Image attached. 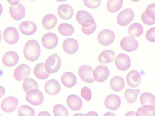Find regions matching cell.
<instances>
[{
	"instance_id": "34",
	"label": "cell",
	"mask_w": 155,
	"mask_h": 116,
	"mask_svg": "<svg viewBox=\"0 0 155 116\" xmlns=\"http://www.w3.org/2000/svg\"><path fill=\"white\" fill-rule=\"evenodd\" d=\"M140 101L142 105L150 104L155 107V96L150 92H145L141 94Z\"/></svg>"
},
{
	"instance_id": "49",
	"label": "cell",
	"mask_w": 155,
	"mask_h": 116,
	"mask_svg": "<svg viewBox=\"0 0 155 116\" xmlns=\"http://www.w3.org/2000/svg\"><path fill=\"white\" fill-rule=\"evenodd\" d=\"M130 0L133 2H138L140 1V0Z\"/></svg>"
},
{
	"instance_id": "47",
	"label": "cell",
	"mask_w": 155,
	"mask_h": 116,
	"mask_svg": "<svg viewBox=\"0 0 155 116\" xmlns=\"http://www.w3.org/2000/svg\"><path fill=\"white\" fill-rule=\"evenodd\" d=\"M131 114H132L133 115H136V113L135 111H130L127 112L125 115H129L130 114L131 115Z\"/></svg>"
},
{
	"instance_id": "15",
	"label": "cell",
	"mask_w": 155,
	"mask_h": 116,
	"mask_svg": "<svg viewBox=\"0 0 155 116\" xmlns=\"http://www.w3.org/2000/svg\"><path fill=\"white\" fill-rule=\"evenodd\" d=\"M26 9L21 3L15 5H11L9 12L11 17L14 20H20L24 18L26 15Z\"/></svg>"
},
{
	"instance_id": "26",
	"label": "cell",
	"mask_w": 155,
	"mask_h": 116,
	"mask_svg": "<svg viewBox=\"0 0 155 116\" xmlns=\"http://www.w3.org/2000/svg\"><path fill=\"white\" fill-rule=\"evenodd\" d=\"M125 85V82L123 78L119 76L113 77L110 82L111 89L116 92L122 91L124 88Z\"/></svg>"
},
{
	"instance_id": "30",
	"label": "cell",
	"mask_w": 155,
	"mask_h": 116,
	"mask_svg": "<svg viewBox=\"0 0 155 116\" xmlns=\"http://www.w3.org/2000/svg\"><path fill=\"white\" fill-rule=\"evenodd\" d=\"M143 31L142 25L138 23H134L130 25L128 28V33L130 36L135 37L140 36Z\"/></svg>"
},
{
	"instance_id": "31",
	"label": "cell",
	"mask_w": 155,
	"mask_h": 116,
	"mask_svg": "<svg viewBox=\"0 0 155 116\" xmlns=\"http://www.w3.org/2000/svg\"><path fill=\"white\" fill-rule=\"evenodd\" d=\"M123 0H108L106 7L107 10L111 13L117 12L121 8Z\"/></svg>"
},
{
	"instance_id": "14",
	"label": "cell",
	"mask_w": 155,
	"mask_h": 116,
	"mask_svg": "<svg viewBox=\"0 0 155 116\" xmlns=\"http://www.w3.org/2000/svg\"><path fill=\"white\" fill-rule=\"evenodd\" d=\"M31 70L29 65L25 64H21L15 69L13 73L14 78L18 81H23L28 76Z\"/></svg>"
},
{
	"instance_id": "41",
	"label": "cell",
	"mask_w": 155,
	"mask_h": 116,
	"mask_svg": "<svg viewBox=\"0 0 155 116\" xmlns=\"http://www.w3.org/2000/svg\"><path fill=\"white\" fill-rule=\"evenodd\" d=\"M145 37L148 41L155 42V27L151 28L147 31Z\"/></svg>"
},
{
	"instance_id": "29",
	"label": "cell",
	"mask_w": 155,
	"mask_h": 116,
	"mask_svg": "<svg viewBox=\"0 0 155 116\" xmlns=\"http://www.w3.org/2000/svg\"><path fill=\"white\" fill-rule=\"evenodd\" d=\"M44 64V63H38L35 65L34 69V75L37 78L41 80L46 79L50 75V73L45 70Z\"/></svg>"
},
{
	"instance_id": "22",
	"label": "cell",
	"mask_w": 155,
	"mask_h": 116,
	"mask_svg": "<svg viewBox=\"0 0 155 116\" xmlns=\"http://www.w3.org/2000/svg\"><path fill=\"white\" fill-rule=\"evenodd\" d=\"M21 32L23 34L29 36L34 34L36 31L37 26L35 24L30 21L21 22L19 27Z\"/></svg>"
},
{
	"instance_id": "13",
	"label": "cell",
	"mask_w": 155,
	"mask_h": 116,
	"mask_svg": "<svg viewBox=\"0 0 155 116\" xmlns=\"http://www.w3.org/2000/svg\"><path fill=\"white\" fill-rule=\"evenodd\" d=\"M122 48L127 52L135 51L138 47V41L133 37H126L123 38L120 41Z\"/></svg>"
},
{
	"instance_id": "21",
	"label": "cell",
	"mask_w": 155,
	"mask_h": 116,
	"mask_svg": "<svg viewBox=\"0 0 155 116\" xmlns=\"http://www.w3.org/2000/svg\"><path fill=\"white\" fill-rule=\"evenodd\" d=\"M45 90L48 94L54 95L59 93L61 91V86L59 82L55 79L47 81L45 84Z\"/></svg>"
},
{
	"instance_id": "25",
	"label": "cell",
	"mask_w": 155,
	"mask_h": 116,
	"mask_svg": "<svg viewBox=\"0 0 155 116\" xmlns=\"http://www.w3.org/2000/svg\"><path fill=\"white\" fill-rule=\"evenodd\" d=\"M58 19L54 14H48L43 18L42 24L44 27L47 30H51L54 28L57 24Z\"/></svg>"
},
{
	"instance_id": "48",
	"label": "cell",
	"mask_w": 155,
	"mask_h": 116,
	"mask_svg": "<svg viewBox=\"0 0 155 116\" xmlns=\"http://www.w3.org/2000/svg\"><path fill=\"white\" fill-rule=\"evenodd\" d=\"M55 1L59 2H65L68 0H55Z\"/></svg>"
},
{
	"instance_id": "16",
	"label": "cell",
	"mask_w": 155,
	"mask_h": 116,
	"mask_svg": "<svg viewBox=\"0 0 155 116\" xmlns=\"http://www.w3.org/2000/svg\"><path fill=\"white\" fill-rule=\"evenodd\" d=\"M121 104V100L120 96L114 94L108 95L105 98L104 105L108 109L116 110L120 107Z\"/></svg>"
},
{
	"instance_id": "23",
	"label": "cell",
	"mask_w": 155,
	"mask_h": 116,
	"mask_svg": "<svg viewBox=\"0 0 155 116\" xmlns=\"http://www.w3.org/2000/svg\"><path fill=\"white\" fill-rule=\"evenodd\" d=\"M126 81L130 87L132 88L137 87L140 83L141 75L137 70H132L127 74L126 77Z\"/></svg>"
},
{
	"instance_id": "3",
	"label": "cell",
	"mask_w": 155,
	"mask_h": 116,
	"mask_svg": "<svg viewBox=\"0 0 155 116\" xmlns=\"http://www.w3.org/2000/svg\"><path fill=\"white\" fill-rule=\"evenodd\" d=\"M25 98L27 102L34 106L41 105L44 99L42 92L36 88L31 89L27 92Z\"/></svg>"
},
{
	"instance_id": "9",
	"label": "cell",
	"mask_w": 155,
	"mask_h": 116,
	"mask_svg": "<svg viewBox=\"0 0 155 116\" xmlns=\"http://www.w3.org/2000/svg\"><path fill=\"white\" fill-rule=\"evenodd\" d=\"M94 80L98 82H102L106 80L110 75V71L105 65H100L97 66L93 71Z\"/></svg>"
},
{
	"instance_id": "35",
	"label": "cell",
	"mask_w": 155,
	"mask_h": 116,
	"mask_svg": "<svg viewBox=\"0 0 155 116\" xmlns=\"http://www.w3.org/2000/svg\"><path fill=\"white\" fill-rule=\"evenodd\" d=\"M22 88L24 91L25 93L29 90L34 88H38V84L37 81L33 78H28L24 81Z\"/></svg>"
},
{
	"instance_id": "32",
	"label": "cell",
	"mask_w": 155,
	"mask_h": 116,
	"mask_svg": "<svg viewBox=\"0 0 155 116\" xmlns=\"http://www.w3.org/2000/svg\"><path fill=\"white\" fill-rule=\"evenodd\" d=\"M140 92V90L139 89H133L128 88L125 91L124 96L129 103L132 104L136 102Z\"/></svg>"
},
{
	"instance_id": "8",
	"label": "cell",
	"mask_w": 155,
	"mask_h": 116,
	"mask_svg": "<svg viewBox=\"0 0 155 116\" xmlns=\"http://www.w3.org/2000/svg\"><path fill=\"white\" fill-rule=\"evenodd\" d=\"M115 39V34L109 29L102 30L98 34L97 39L99 43L104 46H107L112 44Z\"/></svg>"
},
{
	"instance_id": "5",
	"label": "cell",
	"mask_w": 155,
	"mask_h": 116,
	"mask_svg": "<svg viewBox=\"0 0 155 116\" xmlns=\"http://www.w3.org/2000/svg\"><path fill=\"white\" fill-rule=\"evenodd\" d=\"M19 104L18 98L14 96H10L5 98L1 104V108L5 113H11L17 109Z\"/></svg>"
},
{
	"instance_id": "38",
	"label": "cell",
	"mask_w": 155,
	"mask_h": 116,
	"mask_svg": "<svg viewBox=\"0 0 155 116\" xmlns=\"http://www.w3.org/2000/svg\"><path fill=\"white\" fill-rule=\"evenodd\" d=\"M144 12L146 16L149 19L155 21V3L149 5Z\"/></svg>"
},
{
	"instance_id": "11",
	"label": "cell",
	"mask_w": 155,
	"mask_h": 116,
	"mask_svg": "<svg viewBox=\"0 0 155 116\" xmlns=\"http://www.w3.org/2000/svg\"><path fill=\"white\" fill-rule=\"evenodd\" d=\"M93 68L90 66L84 65L81 66L78 70V75L82 80L88 83L94 82L93 76Z\"/></svg>"
},
{
	"instance_id": "19",
	"label": "cell",
	"mask_w": 155,
	"mask_h": 116,
	"mask_svg": "<svg viewBox=\"0 0 155 116\" xmlns=\"http://www.w3.org/2000/svg\"><path fill=\"white\" fill-rule=\"evenodd\" d=\"M67 104L69 108L73 111H78L81 109L83 102L78 95L72 94L69 95L66 99Z\"/></svg>"
},
{
	"instance_id": "43",
	"label": "cell",
	"mask_w": 155,
	"mask_h": 116,
	"mask_svg": "<svg viewBox=\"0 0 155 116\" xmlns=\"http://www.w3.org/2000/svg\"><path fill=\"white\" fill-rule=\"evenodd\" d=\"M141 19L143 23L147 25L150 26L155 24V21L149 19L146 16L144 11L141 14Z\"/></svg>"
},
{
	"instance_id": "46",
	"label": "cell",
	"mask_w": 155,
	"mask_h": 116,
	"mask_svg": "<svg viewBox=\"0 0 155 116\" xmlns=\"http://www.w3.org/2000/svg\"><path fill=\"white\" fill-rule=\"evenodd\" d=\"M85 115L86 116H94V115H96V116H98V115L97 114V113H96L94 111H91L88 113H87V114H86Z\"/></svg>"
},
{
	"instance_id": "17",
	"label": "cell",
	"mask_w": 155,
	"mask_h": 116,
	"mask_svg": "<svg viewBox=\"0 0 155 116\" xmlns=\"http://www.w3.org/2000/svg\"><path fill=\"white\" fill-rule=\"evenodd\" d=\"M19 60V57L17 53L13 51H9L3 55L2 61L4 64L8 67L15 66Z\"/></svg>"
},
{
	"instance_id": "18",
	"label": "cell",
	"mask_w": 155,
	"mask_h": 116,
	"mask_svg": "<svg viewBox=\"0 0 155 116\" xmlns=\"http://www.w3.org/2000/svg\"><path fill=\"white\" fill-rule=\"evenodd\" d=\"M79 44L77 41L72 38H68L63 42V49L64 51L69 54H73L78 50Z\"/></svg>"
},
{
	"instance_id": "24",
	"label": "cell",
	"mask_w": 155,
	"mask_h": 116,
	"mask_svg": "<svg viewBox=\"0 0 155 116\" xmlns=\"http://www.w3.org/2000/svg\"><path fill=\"white\" fill-rule=\"evenodd\" d=\"M61 81L63 85L68 88H72L77 83V79L72 72H67L63 73L61 77Z\"/></svg>"
},
{
	"instance_id": "42",
	"label": "cell",
	"mask_w": 155,
	"mask_h": 116,
	"mask_svg": "<svg viewBox=\"0 0 155 116\" xmlns=\"http://www.w3.org/2000/svg\"><path fill=\"white\" fill-rule=\"evenodd\" d=\"M97 24L95 22L94 25L89 27H82L81 30L83 33L86 35H89L93 33L96 30Z\"/></svg>"
},
{
	"instance_id": "40",
	"label": "cell",
	"mask_w": 155,
	"mask_h": 116,
	"mask_svg": "<svg viewBox=\"0 0 155 116\" xmlns=\"http://www.w3.org/2000/svg\"><path fill=\"white\" fill-rule=\"evenodd\" d=\"M81 97L87 101H90L92 97V92L91 89L87 86L83 87L81 92Z\"/></svg>"
},
{
	"instance_id": "45",
	"label": "cell",
	"mask_w": 155,
	"mask_h": 116,
	"mask_svg": "<svg viewBox=\"0 0 155 116\" xmlns=\"http://www.w3.org/2000/svg\"><path fill=\"white\" fill-rule=\"evenodd\" d=\"M38 116H51V115L46 111H42L39 113Z\"/></svg>"
},
{
	"instance_id": "33",
	"label": "cell",
	"mask_w": 155,
	"mask_h": 116,
	"mask_svg": "<svg viewBox=\"0 0 155 116\" xmlns=\"http://www.w3.org/2000/svg\"><path fill=\"white\" fill-rule=\"evenodd\" d=\"M58 31L59 33L63 36H69L74 33V29L71 24L63 23L59 25Z\"/></svg>"
},
{
	"instance_id": "10",
	"label": "cell",
	"mask_w": 155,
	"mask_h": 116,
	"mask_svg": "<svg viewBox=\"0 0 155 116\" xmlns=\"http://www.w3.org/2000/svg\"><path fill=\"white\" fill-rule=\"evenodd\" d=\"M41 42L45 48L47 49H52L57 45L58 40L55 34L52 32H48L43 35Z\"/></svg>"
},
{
	"instance_id": "2",
	"label": "cell",
	"mask_w": 155,
	"mask_h": 116,
	"mask_svg": "<svg viewBox=\"0 0 155 116\" xmlns=\"http://www.w3.org/2000/svg\"><path fill=\"white\" fill-rule=\"evenodd\" d=\"M61 63V60L59 56L56 54H52L46 60L45 63V69L48 73H54L59 69Z\"/></svg>"
},
{
	"instance_id": "6",
	"label": "cell",
	"mask_w": 155,
	"mask_h": 116,
	"mask_svg": "<svg viewBox=\"0 0 155 116\" xmlns=\"http://www.w3.org/2000/svg\"><path fill=\"white\" fill-rule=\"evenodd\" d=\"M134 17L133 11L130 8H127L118 14L117 17V22L120 25L126 26L133 20Z\"/></svg>"
},
{
	"instance_id": "1",
	"label": "cell",
	"mask_w": 155,
	"mask_h": 116,
	"mask_svg": "<svg viewBox=\"0 0 155 116\" xmlns=\"http://www.w3.org/2000/svg\"><path fill=\"white\" fill-rule=\"evenodd\" d=\"M40 54V47L37 41L31 39L27 42L24 46L23 54L27 60L35 61L39 58Z\"/></svg>"
},
{
	"instance_id": "12",
	"label": "cell",
	"mask_w": 155,
	"mask_h": 116,
	"mask_svg": "<svg viewBox=\"0 0 155 116\" xmlns=\"http://www.w3.org/2000/svg\"><path fill=\"white\" fill-rule=\"evenodd\" d=\"M115 64L116 67L121 71H126L130 67L131 61L127 55L121 53L118 55L115 58Z\"/></svg>"
},
{
	"instance_id": "28",
	"label": "cell",
	"mask_w": 155,
	"mask_h": 116,
	"mask_svg": "<svg viewBox=\"0 0 155 116\" xmlns=\"http://www.w3.org/2000/svg\"><path fill=\"white\" fill-rule=\"evenodd\" d=\"M115 56L114 52L111 50H107L102 52L98 57V61L103 64H107L113 61Z\"/></svg>"
},
{
	"instance_id": "27",
	"label": "cell",
	"mask_w": 155,
	"mask_h": 116,
	"mask_svg": "<svg viewBox=\"0 0 155 116\" xmlns=\"http://www.w3.org/2000/svg\"><path fill=\"white\" fill-rule=\"evenodd\" d=\"M136 115L154 116L155 115V107L151 105H143L137 109Z\"/></svg>"
},
{
	"instance_id": "4",
	"label": "cell",
	"mask_w": 155,
	"mask_h": 116,
	"mask_svg": "<svg viewBox=\"0 0 155 116\" xmlns=\"http://www.w3.org/2000/svg\"><path fill=\"white\" fill-rule=\"evenodd\" d=\"M76 18L82 27H89L95 22L92 16L87 11L84 10L78 11L76 14Z\"/></svg>"
},
{
	"instance_id": "39",
	"label": "cell",
	"mask_w": 155,
	"mask_h": 116,
	"mask_svg": "<svg viewBox=\"0 0 155 116\" xmlns=\"http://www.w3.org/2000/svg\"><path fill=\"white\" fill-rule=\"evenodd\" d=\"M83 2L86 7L92 9H95L100 7L101 0H83Z\"/></svg>"
},
{
	"instance_id": "20",
	"label": "cell",
	"mask_w": 155,
	"mask_h": 116,
	"mask_svg": "<svg viewBox=\"0 0 155 116\" xmlns=\"http://www.w3.org/2000/svg\"><path fill=\"white\" fill-rule=\"evenodd\" d=\"M57 10L59 17L64 20L70 19L74 14L73 8L71 5L67 4H63L60 5Z\"/></svg>"
},
{
	"instance_id": "50",
	"label": "cell",
	"mask_w": 155,
	"mask_h": 116,
	"mask_svg": "<svg viewBox=\"0 0 155 116\" xmlns=\"http://www.w3.org/2000/svg\"><path fill=\"white\" fill-rule=\"evenodd\" d=\"M31 0V1H34V0Z\"/></svg>"
},
{
	"instance_id": "7",
	"label": "cell",
	"mask_w": 155,
	"mask_h": 116,
	"mask_svg": "<svg viewBox=\"0 0 155 116\" xmlns=\"http://www.w3.org/2000/svg\"><path fill=\"white\" fill-rule=\"evenodd\" d=\"M3 36L4 40L7 44H14L19 39V35L17 29L12 27L6 28L4 31Z\"/></svg>"
},
{
	"instance_id": "44",
	"label": "cell",
	"mask_w": 155,
	"mask_h": 116,
	"mask_svg": "<svg viewBox=\"0 0 155 116\" xmlns=\"http://www.w3.org/2000/svg\"><path fill=\"white\" fill-rule=\"evenodd\" d=\"M7 2L12 5H18L20 0H7Z\"/></svg>"
},
{
	"instance_id": "37",
	"label": "cell",
	"mask_w": 155,
	"mask_h": 116,
	"mask_svg": "<svg viewBox=\"0 0 155 116\" xmlns=\"http://www.w3.org/2000/svg\"><path fill=\"white\" fill-rule=\"evenodd\" d=\"M53 111L55 116L69 115L68 112L66 108L60 104H57L54 106Z\"/></svg>"
},
{
	"instance_id": "36",
	"label": "cell",
	"mask_w": 155,
	"mask_h": 116,
	"mask_svg": "<svg viewBox=\"0 0 155 116\" xmlns=\"http://www.w3.org/2000/svg\"><path fill=\"white\" fill-rule=\"evenodd\" d=\"M18 115L20 116H34L35 115L34 109L27 105H21L18 108Z\"/></svg>"
}]
</instances>
